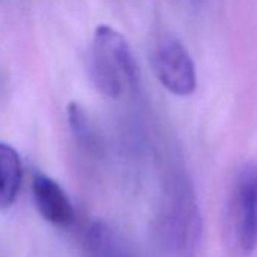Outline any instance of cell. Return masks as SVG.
Returning <instances> with one entry per match:
<instances>
[{
	"label": "cell",
	"mask_w": 257,
	"mask_h": 257,
	"mask_svg": "<svg viewBox=\"0 0 257 257\" xmlns=\"http://www.w3.org/2000/svg\"><path fill=\"white\" fill-rule=\"evenodd\" d=\"M156 239L174 257H192L203 236V219L195 191L185 176H173L164 191L156 219Z\"/></svg>",
	"instance_id": "obj_1"
},
{
	"label": "cell",
	"mask_w": 257,
	"mask_h": 257,
	"mask_svg": "<svg viewBox=\"0 0 257 257\" xmlns=\"http://www.w3.org/2000/svg\"><path fill=\"white\" fill-rule=\"evenodd\" d=\"M89 76L104 97L118 100L134 89L140 80L134 52L122 34L109 25L94 31L89 50Z\"/></svg>",
	"instance_id": "obj_2"
},
{
	"label": "cell",
	"mask_w": 257,
	"mask_h": 257,
	"mask_svg": "<svg viewBox=\"0 0 257 257\" xmlns=\"http://www.w3.org/2000/svg\"><path fill=\"white\" fill-rule=\"evenodd\" d=\"M230 234L234 248L248 255L257 249V164L237 171L230 200Z\"/></svg>",
	"instance_id": "obj_3"
},
{
	"label": "cell",
	"mask_w": 257,
	"mask_h": 257,
	"mask_svg": "<svg viewBox=\"0 0 257 257\" xmlns=\"http://www.w3.org/2000/svg\"><path fill=\"white\" fill-rule=\"evenodd\" d=\"M152 67L162 86L177 97H189L197 89V68L182 41L161 37L152 50Z\"/></svg>",
	"instance_id": "obj_4"
},
{
	"label": "cell",
	"mask_w": 257,
	"mask_h": 257,
	"mask_svg": "<svg viewBox=\"0 0 257 257\" xmlns=\"http://www.w3.org/2000/svg\"><path fill=\"white\" fill-rule=\"evenodd\" d=\"M35 206L41 216L56 227H68L74 221V207L65 191L52 177L37 173L32 183Z\"/></svg>",
	"instance_id": "obj_5"
},
{
	"label": "cell",
	"mask_w": 257,
	"mask_h": 257,
	"mask_svg": "<svg viewBox=\"0 0 257 257\" xmlns=\"http://www.w3.org/2000/svg\"><path fill=\"white\" fill-rule=\"evenodd\" d=\"M22 179L23 168L19 153L0 141V209L10 207L16 201Z\"/></svg>",
	"instance_id": "obj_6"
},
{
	"label": "cell",
	"mask_w": 257,
	"mask_h": 257,
	"mask_svg": "<svg viewBox=\"0 0 257 257\" xmlns=\"http://www.w3.org/2000/svg\"><path fill=\"white\" fill-rule=\"evenodd\" d=\"M88 246L92 257H137L118 231L101 222L89 228Z\"/></svg>",
	"instance_id": "obj_7"
},
{
	"label": "cell",
	"mask_w": 257,
	"mask_h": 257,
	"mask_svg": "<svg viewBox=\"0 0 257 257\" xmlns=\"http://www.w3.org/2000/svg\"><path fill=\"white\" fill-rule=\"evenodd\" d=\"M67 115H68L70 128L77 144L88 152H95L98 147V137L85 109L77 103H70L67 109Z\"/></svg>",
	"instance_id": "obj_8"
}]
</instances>
